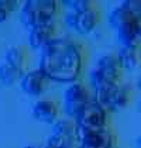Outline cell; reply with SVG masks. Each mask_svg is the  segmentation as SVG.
Returning a JSON list of instances; mask_svg holds the SVG:
<instances>
[{
	"mask_svg": "<svg viewBox=\"0 0 141 148\" xmlns=\"http://www.w3.org/2000/svg\"><path fill=\"white\" fill-rule=\"evenodd\" d=\"M62 4L66 6L70 13H82L89 9H93V3L89 0H66L62 1Z\"/></svg>",
	"mask_w": 141,
	"mask_h": 148,
	"instance_id": "cell-18",
	"label": "cell"
},
{
	"mask_svg": "<svg viewBox=\"0 0 141 148\" xmlns=\"http://www.w3.org/2000/svg\"><path fill=\"white\" fill-rule=\"evenodd\" d=\"M123 69L120 66L116 55L106 54L97 59L96 68L90 73V85L93 90H99L105 86L121 83Z\"/></svg>",
	"mask_w": 141,
	"mask_h": 148,
	"instance_id": "cell-3",
	"label": "cell"
},
{
	"mask_svg": "<svg viewBox=\"0 0 141 148\" xmlns=\"http://www.w3.org/2000/svg\"><path fill=\"white\" fill-rule=\"evenodd\" d=\"M58 6L59 3L54 1V0H30V1H25L23 4L21 13H20V20L28 30H33L41 24L55 20Z\"/></svg>",
	"mask_w": 141,
	"mask_h": 148,
	"instance_id": "cell-2",
	"label": "cell"
},
{
	"mask_svg": "<svg viewBox=\"0 0 141 148\" xmlns=\"http://www.w3.org/2000/svg\"><path fill=\"white\" fill-rule=\"evenodd\" d=\"M141 23V0H127L109 14V24L117 30L126 23Z\"/></svg>",
	"mask_w": 141,
	"mask_h": 148,
	"instance_id": "cell-8",
	"label": "cell"
},
{
	"mask_svg": "<svg viewBox=\"0 0 141 148\" xmlns=\"http://www.w3.org/2000/svg\"><path fill=\"white\" fill-rule=\"evenodd\" d=\"M24 148H48L47 145H38V144H31V145H25Z\"/></svg>",
	"mask_w": 141,
	"mask_h": 148,
	"instance_id": "cell-21",
	"label": "cell"
},
{
	"mask_svg": "<svg viewBox=\"0 0 141 148\" xmlns=\"http://www.w3.org/2000/svg\"><path fill=\"white\" fill-rule=\"evenodd\" d=\"M138 110L141 112V97H140V100H138Z\"/></svg>",
	"mask_w": 141,
	"mask_h": 148,
	"instance_id": "cell-24",
	"label": "cell"
},
{
	"mask_svg": "<svg viewBox=\"0 0 141 148\" xmlns=\"http://www.w3.org/2000/svg\"><path fill=\"white\" fill-rule=\"evenodd\" d=\"M4 62H7L9 65H12L16 69L24 72V66H25V52H24V49L21 47L9 48L4 54Z\"/></svg>",
	"mask_w": 141,
	"mask_h": 148,
	"instance_id": "cell-17",
	"label": "cell"
},
{
	"mask_svg": "<svg viewBox=\"0 0 141 148\" xmlns=\"http://www.w3.org/2000/svg\"><path fill=\"white\" fill-rule=\"evenodd\" d=\"M33 117L37 121L44 123V124H54L58 120V104L49 99L38 100L33 106Z\"/></svg>",
	"mask_w": 141,
	"mask_h": 148,
	"instance_id": "cell-14",
	"label": "cell"
},
{
	"mask_svg": "<svg viewBox=\"0 0 141 148\" xmlns=\"http://www.w3.org/2000/svg\"><path fill=\"white\" fill-rule=\"evenodd\" d=\"M100 20V14L96 9H89L82 13H70L65 16V24L69 27L70 30L76 31L78 34H90L94 28L97 27Z\"/></svg>",
	"mask_w": 141,
	"mask_h": 148,
	"instance_id": "cell-10",
	"label": "cell"
},
{
	"mask_svg": "<svg viewBox=\"0 0 141 148\" xmlns=\"http://www.w3.org/2000/svg\"><path fill=\"white\" fill-rule=\"evenodd\" d=\"M83 68V48L68 38H54L41 49L40 71L58 83H73Z\"/></svg>",
	"mask_w": 141,
	"mask_h": 148,
	"instance_id": "cell-1",
	"label": "cell"
},
{
	"mask_svg": "<svg viewBox=\"0 0 141 148\" xmlns=\"http://www.w3.org/2000/svg\"><path fill=\"white\" fill-rule=\"evenodd\" d=\"M92 100L90 93L81 82L69 83L64 92V112L66 116L75 119L82 112V109Z\"/></svg>",
	"mask_w": 141,
	"mask_h": 148,
	"instance_id": "cell-6",
	"label": "cell"
},
{
	"mask_svg": "<svg viewBox=\"0 0 141 148\" xmlns=\"http://www.w3.org/2000/svg\"><path fill=\"white\" fill-rule=\"evenodd\" d=\"M78 145L76 124L69 120H57L52 124V131L47 140L48 148H61L64 145Z\"/></svg>",
	"mask_w": 141,
	"mask_h": 148,
	"instance_id": "cell-7",
	"label": "cell"
},
{
	"mask_svg": "<svg viewBox=\"0 0 141 148\" xmlns=\"http://www.w3.org/2000/svg\"><path fill=\"white\" fill-rule=\"evenodd\" d=\"M117 42L120 47H141V23H126L116 30Z\"/></svg>",
	"mask_w": 141,
	"mask_h": 148,
	"instance_id": "cell-13",
	"label": "cell"
},
{
	"mask_svg": "<svg viewBox=\"0 0 141 148\" xmlns=\"http://www.w3.org/2000/svg\"><path fill=\"white\" fill-rule=\"evenodd\" d=\"M23 75H24L23 71L16 69L14 66L9 65L7 62L0 64V82L4 86H12L17 80H21Z\"/></svg>",
	"mask_w": 141,
	"mask_h": 148,
	"instance_id": "cell-16",
	"label": "cell"
},
{
	"mask_svg": "<svg viewBox=\"0 0 141 148\" xmlns=\"http://www.w3.org/2000/svg\"><path fill=\"white\" fill-rule=\"evenodd\" d=\"M16 3L12 1H0V23L6 21L10 16V13L13 12V6Z\"/></svg>",
	"mask_w": 141,
	"mask_h": 148,
	"instance_id": "cell-19",
	"label": "cell"
},
{
	"mask_svg": "<svg viewBox=\"0 0 141 148\" xmlns=\"http://www.w3.org/2000/svg\"><path fill=\"white\" fill-rule=\"evenodd\" d=\"M136 89H138L141 92V76L137 78V80H136Z\"/></svg>",
	"mask_w": 141,
	"mask_h": 148,
	"instance_id": "cell-22",
	"label": "cell"
},
{
	"mask_svg": "<svg viewBox=\"0 0 141 148\" xmlns=\"http://www.w3.org/2000/svg\"><path fill=\"white\" fill-rule=\"evenodd\" d=\"M57 33V21H48L45 24H41L38 27H35L33 30H30L28 35V44L33 49H42L49 41H52Z\"/></svg>",
	"mask_w": 141,
	"mask_h": 148,
	"instance_id": "cell-12",
	"label": "cell"
},
{
	"mask_svg": "<svg viewBox=\"0 0 141 148\" xmlns=\"http://www.w3.org/2000/svg\"><path fill=\"white\" fill-rule=\"evenodd\" d=\"M133 96V89L126 83L105 86L94 90V100L103 106L107 112H118L129 106Z\"/></svg>",
	"mask_w": 141,
	"mask_h": 148,
	"instance_id": "cell-4",
	"label": "cell"
},
{
	"mask_svg": "<svg viewBox=\"0 0 141 148\" xmlns=\"http://www.w3.org/2000/svg\"><path fill=\"white\" fill-rule=\"evenodd\" d=\"M117 61L123 71L134 72L141 66V51L140 48L120 47L117 52Z\"/></svg>",
	"mask_w": 141,
	"mask_h": 148,
	"instance_id": "cell-15",
	"label": "cell"
},
{
	"mask_svg": "<svg viewBox=\"0 0 141 148\" xmlns=\"http://www.w3.org/2000/svg\"><path fill=\"white\" fill-rule=\"evenodd\" d=\"M75 124L79 131H97L107 127V110L92 99L82 112L75 117Z\"/></svg>",
	"mask_w": 141,
	"mask_h": 148,
	"instance_id": "cell-5",
	"label": "cell"
},
{
	"mask_svg": "<svg viewBox=\"0 0 141 148\" xmlns=\"http://www.w3.org/2000/svg\"><path fill=\"white\" fill-rule=\"evenodd\" d=\"M78 134V148H113L117 147L116 136L113 131L105 127L97 131H79Z\"/></svg>",
	"mask_w": 141,
	"mask_h": 148,
	"instance_id": "cell-9",
	"label": "cell"
},
{
	"mask_svg": "<svg viewBox=\"0 0 141 148\" xmlns=\"http://www.w3.org/2000/svg\"><path fill=\"white\" fill-rule=\"evenodd\" d=\"M134 148H141V136L136 137V140H134Z\"/></svg>",
	"mask_w": 141,
	"mask_h": 148,
	"instance_id": "cell-20",
	"label": "cell"
},
{
	"mask_svg": "<svg viewBox=\"0 0 141 148\" xmlns=\"http://www.w3.org/2000/svg\"><path fill=\"white\" fill-rule=\"evenodd\" d=\"M61 148H78V145H64V147H61Z\"/></svg>",
	"mask_w": 141,
	"mask_h": 148,
	"instance_id": "cell-23",
	"label": "cell"
},
{
	"mask_svg": "<svg viewBox=\"0 0 141 148\" xmlns=\"http://www.w3.org/2000/svg\"><path fill=\"white\" fill-rule=\"evenodd\" d=\"M20 86L24 93H27L30 96H41L47 90L48 78L40 71V68L34 69V71L24 73L20 80Z\"/></svg>",
	"mask_w": 141,
	"mask_h": 148,
	"instance_id": "cell-11",
	"label": "cell"
}]
</instances>
